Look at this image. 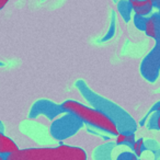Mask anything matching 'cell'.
<instances>
[{
  "label": "cell",
  "instance_id": "5bb4252c",
  "mask_svg": "<svg viewBox=\"0 0 160 160\" xmlns=\"http://www.w3.org/2000/svg\"><path fill=\"white\" fill-rule=\"evenodd\" d=\"M9 1L10 0H0V10L2 9V8H5V6L7 5Z\"/></svg>",
  "mask_w": 160,
  "mask_h": 160
},
{
  "label": "cell",
  "instance_id": "7c38bea8",
  "mask_svg": "<svg viewBox=\"0 0 160 160\" xmlns=\"http://www.w3.org/2000/svg\"><path fill=\"white\" fill-rule=\"evenodd\" d=\"M136 159H138V157L134 153V151H123L116 158V160H136Z\"/></svg>",
  "mask_w": 160,
  "mask_h": 160
},
{
  "label": "cell",
  "instance_id": "30bf717a",
  "mask_svg": "<svg viewBox=\"0 0 160 160\" xmlns=\"http://www.w3.org/2000/svg\"><path fill=\"white\" fill-rule=\"evenodd\" d=\"M19 147L10 137L5 135V133L0 132V155L9 156L10 153L18 150Z\"/></svg>",
  "mask_w": 160,
  "mask_h": 160
},
{
  "label": "cell",
  "instance_id": "8992f818",
  "mask_svg": "<svg viewBox=\"0 0 160 160\" xmlns=\"http://www.w3.org/2000/svg\"><path fill=\"white\" fill-rule=\"evenodd\" d=\"M160 70V46L157 45L145 57L140 65V72L146 80L152 82L157 79Z\"/></svg>",
  "mask_w": 160,
  "mask_h": 160
},
{
  "label": "cell",
  "instance_id": "8fae6325",
  "mask_svg": "<svg viewBox=\"0 0 160 160\" xmlns=\"http://www.w3.org/2000/svg\"><path fill=\"white\" fill-rule=\"evenodd\" d=\"M144 147H145V142L142 138H139V139L135 140L133 144V146H132V149H133L134 153H135L136 156H137L138 158L142 156V150H144Z\"/></svg>",
  "mask_w": 160,
  "mask_h": 160
},
{
  "label": "cell",
  "instance_id": "4fadbf2b",
  "mask_svg": "<svg viewBox=\"0 0 160 160\" xmlns=\"http://www.w3.org/2000/svg\"><path fill=\"white\" fill-rule=\"evenodd\" d=\"M156 128L160 129V112L156 114Z\"/></svg>",
  "mask_w": 160,
  "mask_h": 160
},
{
  "label": "cell",
  "instance_id": "ac0fdd59",
  "mask_svg": "<svg viewBox=\"0 0 160 160\" xmlns=\"http://www.w3.org/2000/svg\"><path fill=\"white\" fill-rule=\"evenodd\" d=\"M152 1H153V5H155V3H156V2H158L159 0H152Z\"/></svg>",
  "mask_w": 160,
  "mask_h": 160
},
{
  "label": "cell",
  "instance_id": "2e32d148",
  "mask_svg": "<svg viewBox=\"0 0 160 160\" xmlns=\"http://www.w3.org/2000/svg\"><path fill=\"white\" fill-rule=\"evenodd\" d=\"M0 160H7V156H6V155H0Z\"/></svg>",
  "mask_w": 160,
  "mask_h": 160
},
{
  "label": "cell",
  "instance_id": "44dd1931",
  "mask_svg": "<svg viewBox=\"0 0 160 160\" xmlns=\"http://www.w3.org/2000/svg\"><path fill=\"white\" fill-rule=\"evenodd\" d=\"M159 17H160V16H159Z\"/></svg>",
  "mask_w": 160,
  "mask_h": 160
},
{
  "label": "cell",
  "instance_id": "d6986e66",
  "mask_svg": "<svg viewBox=\"0 0 160 160\" xmlns=\"http://www.w3.org/2000/svg\"><path fill=\"white\" fill-rule=\"evenodd\" d=\"M2 65H3V64H2V62H0V66H2Z\"/></svg>",
  "mask_w": 160,
  "mask_h": 160
},
{
  "label": "cell",
  "instance_id": "7a4b0ae2",
  "mask_svg": "<svg viewBox=\"0 0 160 160\" xmlns=\"http://www.w3.org/2000/svg\"><path fill=\"white\" fill-rule=\"evenodd\" d=\"M62 144V142H60ZM87 152L82 148L69 145L57 147L18 149L7 156V160H87Z\"/></svg>",
  "mask_w": 160,
  "mask_h": 160
},
{
  "label": "cell",
  "instance_id": "3957f363",
  "mask_svg": "<svg viewBox=\"0 0 160 160\" xmlns=\"http://www.w3.org/2000/svg\"><path fill=\"white\" fill-rule=\"evenodd\" d=\"M66 112L75 114L82 121L83 124L89 125L94 129H99L110 135H118V129L112 120H110L104 113L89 105L82 104L75 100H66L62 103Z\"/></svg>",
  "mask_w": 160,
  "mask_h": 160
},
{
  "label": "cell",
  "instance_id": "ffe728a7",
  "mask_svg": "<svg viewBox=\"0 0 160 160\" xmlns=\"http://www.w3.org/2000/svg\"><path fill=\"white\" fill-rule=\"evenodd\" d=\"M136 160H142V159H139V158H138V159H136Z\"/></svg>",
  "mask_w": 160,
  "mask_h": 160
},
{
  "label": "cell",
  "instance_id": "6da1fadb",
  "mask_svg": "<svg viewBox=\"0 0 160 160\" xmlns=\"http://www.w3.org/2000/svg\"><path fill=\"white\" fill-rule=\"evenodd\" d=\"M76 88L79 90L80 94L89 103L90 107L101 111L110 120L113 121L120 133L132 134L136 132V129H137L136 122L120 105L94 92L92 89H90L89 86L83 80H77L76 81Z\"/></svg>",
  "mask_w": 160,
  "mask_h": 160
},
{
  "label": "cell",
  "instance_id": "277c9868",
  "mask_svg": "<svg viewBox=\"0 0 160 160\" xmlns=\"http://www.w3.org/2000/svg\"><path fill=\"white\" fill-rule=\"evenodd\" d=\"M83 122L70 112H65L53 121L49 126V134L54 139L62 142L75 136L82 128Z\"/></svg>",
  "mask_w": 160,
  "mask_h": 160
},
{
  "label": "cell",
  "instance_id": "e0dca14e",
  "mask_svg": "<svg viewBox=\"0 0 160 160\" xmlns=\"http://www.w3.org/2000/svg\"><path fill=\"white\" fill-rule=\"evenodd\" d=\"M156 111H157V112H160V103H159V104H158L157 105V107H156Z\"/></svg>",
  "mask_w": 160,
  "mask_h": 160
},
{
  "label": "cell",
  "instance_id": "ba28073f",
  "mask_svg": "<svg viewBox=\"0 0 160 160\" xmlns=\"http://www.w3.org/2000/svg\"><path fill=\"white\" fill-rule=\"evenodd\" d=\"M144 31L147 36L158 40L160 38V17L152 16L144 21Z\"/></svg>",
  "mask_w": 160,
  "mask_h": 160
},
{
  "label": "cell",
  "instance_id": "5b68a950",
  "mask_svg": "<svg viewBox=\"0 0 160 160\" xmlns=\"http://www.w3.org/2000/svg\"><path fill=\"white\" fill-rule=\"evenodd\" d=\"M65 112L66 111L64 110L62 104H57V103L53 102L51 100H47V99H41L32 105L29 113V118H38V116L43 115L48 120L54 121L58 116L64 114Z\"/></svg>",
  "mask_w": 160,
  "mask_h": 160
},
{
  "label": "cell",
  "instance_id": "52a82bcc",
  "mask_svg": "<svg viewBox=\"0 0 160 160\" xmlns=\"http://www.w3.org/2000/svg\"><path fill=\"white\" fill-rule=\"evenodd\" d=\"M129 3L136 17L142 18L148 16L155 7L152 0H129Z\"/></svg>",
  "mask_w": 160,
  "mask_h": 160
},
{
  "label": "cell",
  "instance_id": "9c48e42d",
  "mask_svg": "<svg viewBox=\"0 0 160 160\" xmlns=\"http://www.w3.org/2000/svg\"><path fill=\"white\" fill-rule=\"evenodd\" d=\"M115 145L114 142H107L97 147L93 150V160H113L112 151Z\"/></svg>",
  "mask_w": 160,
  "mask_h": 160
},
{
  "label": "cell",
  "instance_id": "9a60e30c",
  "mask_svg": "<svg viewBox=\"0 0 160 160\" xmlns=\"http://www.w3.org/2000/svg\"><path fill=\"white\" fill-rule=\"evenodd\" d=\"M0 132H5V126H3V124H2V122L0 121Z\"/></svg>",
  "mask_w": 160,
  "mask_h": 160
}]
</instances>
